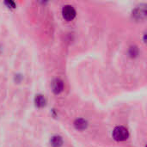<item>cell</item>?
<instances>
[{
    "label": "cell",
    "instance_id": "6da1fadb",
    "mask_svg": "<svg viewBox=\"0 0 147 147\" xmlns=\"http://www.w3.org/2000/svg\"><path fill=\"white\" fill-rule=\"evenodd\" d=\"M113 137L117 141H124L128 138V131L122 126L116 127L113 131Z\"/></svg>",
    "mask_w": 147,
    "mask_h": 147
},
{
    "label": "cell",
    "instance_id": "7a4b0ae2",
    "mask_svg": "<svg viewBox=\"0 0 147 147\" xmlns=\"http://www.w3.org/2000/svg\"><path fill=\"white\" fill-rule=\"evenodd\" d=\"M62 15L66 21H71L76 16V10L71 5H65L62 9Z\"/></svg>",
    "mask_w": 147,
    "mask_h": 147
},
{
    "label": "cell",
    "instance_id": "3957f363",
    "mask_svg": "<svg viewBox=\"0 0 147 147\" xmlns=\"http://www.w3.org/2000/svg\"><path fill=\"white\" fill-rule=\"evenodd\" d=\"M52 89H53V91L55 93V94H59L63 89H64V83L62 80L57 78V79H54L52 83Z\"/></svg>",
    "mask_w": 147,
    "mask_h": 147
},
{
    "label": "cell",
    "instance_id": "277c9868",
    "mask_svg": "<svg viewBox=\"0 0 147 147\" xmlns=\"http://www.w3.org/2000/svg\"><path fill=\"white\" fill-rule=\"evenodd\" d=\"M34 103L37 107L42 108L46 104V99L42 95H37L34 98Z\"/></svg>",
    "mask_w": 147,
    "mask_h": 147
},
{
    "label": "cell",
    "instance_id": "5b68a950",
    "mask_svg": "<svg viewBox=\"0 0 147 147\" xmlns=\"http://www.w3.org/2000/svg\"><path fill=\"white\" fill-rule=\"evenodd\" d=\"M63 140L59 136H53L51 139V145L53 147H60L62 146Z\"/></svg>",
    "mask_w": 147,
    "mask_h": 147
},
{
    "label": "cell",
    "instance_id": "8992f818",
    "mask_svg": "<svg viewBox=\"0 0 147 147\" xmlns=\"http://www.w3.org/2000/svg\"><path fill=\"white\" fill-rule=\"evenodd\" d=\"M75 127L78 130H83L87 127V122L83 119H78L75 122Z\"/></svg>",
    "mask_w": 147,
    "mask_h": 147
},
{
    "label": "cell",
    "instance_id": "52a82bcc",
    "mask_svg": "<svg viewBox=\"0 0 147 147\" xmlns=\"http://www.w3.org/2000/svg\"><path fill=\"white\" fill-rule=\"evenodd\" d=\"M5 4L9 7V8H15V3L14 2H12V1H7V2H5Z\"/></svg>",
    "mask_w": 147,
    "mask_h": 147
}]
</instances>
